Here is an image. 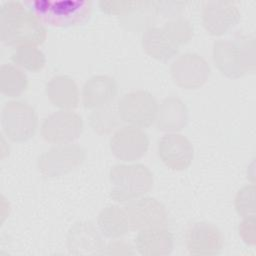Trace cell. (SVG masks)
<instances>
[{"label":"cell","instance_id":"1","mask_svg":"<svg viewBox=\"0 0 256 256\" xmlns=\"http://www.w3.org/2000/svg\"><path fill=\"white\" fill-rule=\"evenodd\" d=\"M0 36L6 45L16 48L42 44L47 31L38 18L19 1H8L0 8Z\"/></svg>","mask_w":256,"mask_h":256},{"label":"cell","instance_id":"2","mask_svg":"<svg viewBox=\"0 0 256 256\" xmlns=\"http://www.w3.org/2000/svg\"><path fill=\"white\" fill-rule=\"evenodd\" d=\"M254 38L245 35L219 39L213 43V60L218 70L229 78H239L254 71Z\"/></svg>","mask_w":256,"mask_h":256},{"label":"cell","instance_id":"3","mask_svg":"<svg viewBox=\"0 0 256 256\" xmlns=\"http://www.w3.org/2000/svg\"><path fill=\"white\" fill-rule=\"evenodd\" d=\"M110 197L117 202L139 198L153 186V174L141 163L117 164L109 172Z\"/></svg>","mask_w":256,"mask_h":256},{"label":"cell","instance_id":"4","mask_svg":"<svg viewBox=\"0 0 256 256\" xmlns=\"http://www.w3.org/2000/svg\"><path fill=\"white\" fill-rule=\"evenodd\" d=\"M29 10L42 24L70 27L84 22L92 3L87 0H37L27 2Z\"/></svg>","mask_w":256,"mask_h":256},{"label":"cell","instance_id":"5","mask_svg":"<svg viewBox=\"0 0 256 256\" xmlns=\"http://www.w3.org/2000/svg\"><path fill=\"white\" fill-rule=\"evenodd\" d=\"M1 123L9 139L15 142H24L35 134L38 118L35 109L29 103L12 100L2 108Z\"/></svg>","mask_w":256,"mask_h":256},{"label":"cell","instance_id":"6","mask_svg":"<svg viewBox=\"0 0 256 256\" xmlns=\"http://www.w3.org/2000/svg\"><path fill=\"white\" fill-rule=\"evenodd\" d=\"M157 109L155 98L145 90H134L124 94L117 105L120 119L138 128L152 125L156 119Z\"/></svg>","mask_w":256,"mask_h":256},{"label":"cell","instance_id":"7","mask_svg":"<svg viewBox=\"0 0 256 256\" xmlns=\"http://www.w3.org/2000/svg\"><path fill=\"white\" fill-rule=\"evenodd\" d=\"M85 159V150L77 144H58L44 152L37 165L41 174L53 178L62 176L79 166Z\"/></svg>","mask_w":256,"mask_h":256},{"label":"cell","instance_id":"8","mask_svg":"<svg viewBox=\"0 0 256 256\" xmlns=\"http://www.w3.org/2000/svg\"><path fill=\"white\" fill-rule=\"evenodd\" d=\"M84 128L82 117L71 110H59L43 120L41 135L47 142L67 144L77 139Z\"/></svg>","mask_w":256,"mask_h":256},{"label":"cell","instance_id":"9","mask_svg":"<svg viewBox=\"0 0 256 256\" xmlns=\"http://www.w3.org/2000/svg\"><path fill=\"white\" fill-rule=\"evenodd\" d=\"M124 209L132 230L165 227L167 225L168 214L166 208L153 197L133 199L129 201Z\"/></svg>","mask_w":256,"mask_h":256},{"label":"cell","instance_id":"10","mask_svg":"<svg viewBox=\"0 0 256 256\" xmlns=\"http://www.w3.org/2000/svg\"><path fill=\"white\" fill-rule=\"evenodd\" d=\"M174 82L183 89L201 87L210 75L208 62L197 53H185L177 57L170 67Z\"/></svg>","mask_w":256,"mask_h":256},{"label":"cell","instance_id":"11","mask_svg":"<svg viewBox=\"0 0 256 256\" xmlns=\"http://www.w3.org/2000/svg\"><path fill=\"white\" fill-rule=\"evenodd\" d=\"M110 150L119 160L130 162L143 157L149 147V138L142 128L127 125L119 128L110 138Z\"/></svg>","mask_w":256,"mask_h":256},{"label":"cell","instance_id":"12","mask_svg":"<svg viewBox=\"0 0 256 256\" xmlns=\"http://www.w3.org/2000/svg\"><path fill=\"white\" fill-rule=\"evenodd\" d=\"M240 20V11L232 1H206L202 7V22L206 31L221 36Z\"/></svg>","mask_w":256,"mask_h":256},{"label":"cell","instance_id":"13","mask_svg":"<svg viewBox=\"0 0 256 256\" xmlns=\"http://www.w3.org/2000/svg\"><path fill=\"white\" fill-rule=\"evenodd\" d=\"M157 151L162 162L172 170H184L193 160L194 149L187 137L178 133L163 135L157 145Z\"/></svg>","mask_w":256,"mask_h":256},{"label":"cell","instance_id":"14","mask_svg":"<svg viewBox=\"0 0 256 256\" xmlns=\"http://www.w3.org/2000/svg\"><path fill=\"white\" fill-rule=\"evenodd\" d=\"M186 246L193 255H216L223 247V235L212 223L200 221L191 224L185 234Z\"/></svg>","mask_w":256,"mask_h":256},{"label":"cell","instance_id":"15","mask_svg":"<svg viewBox=\"0 0 256 256\" xmlns=\"http://www.w3.org/2000/svg\"><path fill=\"white\" fill-rule=\"evenodd\" d=\"M67 248L74 255H96L104 252L105 245L91 222L79 221L67 233Z\"/></svg>","mask_w":256,"mask_h":256},{"label":"cell","instance_id":"16","mask_svg":"<svg viewBox=\"0 0 256 256\" xmlns=\"http://www.w3.org/2000/svg\"><path fill=\"white\" fill-rule=\"evenodd\" d=\"M118 92L116 80L108 75H94L84 84L82 102L85 108L97 109L109 105Z\"/></svg>","mask_w":256,"mask_h":256},{"label":"cell","instance_id":"17","mask_svg":"<svg viewBox=\"0 0 256 256\" xmlns=\"http://www.w3.org/2000/svg\"><path fill=\"white\" fill-rule=\"evenodd\" d=\"M135 245L141 255L163 256L172 252L174 238L165 227L142 229L135 238Z\"/></svg>","mask_w":256,"mask_h":256},{"label":"cell","instance_id":"18","mask_svg":"<svg viewBox=\"0 0 256 256\" xmlns=\"http://www.w3.org/2000/svg\"><path fill=\"white\" fill-rule=\"evenodd\" d=\"M50 102L63 110H70L78 105L79 92L75 81L66 75L52 77L45 87Z\"/></svg>","mask_w":256,"mask_h":256},{"label":"cell","instance_id":"19","mask_svg":"<svg viewBox=\"0 0 256 256\" xmlns=\"http://www.w3.org/2000/svg\"><path fill=\"white\" fill-rule=\"evenodd\" d=\"M155 121L162 131H179L187 124L188 109L181 99L167 97L158 106Z\"/></svg>","mask_w":256,"mask_h":256},{"label":"cell","instance_id":"20","mask_svg":"<svg viewBox=\"0 0 256 256\" xmlns=\"http://www.w3.org/2000/svg\"><path fill=\"white\" fill-rule=\"evenodd\" d=\"M143 50L151 57L167 61L178 53L177 46L162 27H148L142 34Z\"/></svg>","mask_w":256,"mask_h":256},{"label":"cell","instance_id":"21","mask_svg":"<svg viewBox=\"0 0 256 256\" xmlns=\"http://www.w3.org/2000/svg\"><path fill=\"white\" fill-rule=\"evenodd\" d=\"M98 227L108 238H117L125 235L131 228L124 207L108 205L98 215Z\"/></svg>","mask_w":256,"mask_h":256},{"label":"cell","instance_id":"22","mask_svg":"<svg viewBox=\"0 0 256 256\" xmlns=\"http://www.w3.org/2000/svg\"><path fill=\"white\" fill-rule=\"evenodd\" d=\"M28 86L26 74L13 64H3L0 67V89L8 97L20 96Z\"/></svg>","mask_w":256,"mask_h":256},{"label":"cell","instance_id":"23","mask_svg":"<svg viewBox=\"0 0 256 256\" xmlns=\"http://www.w3.org/2000/svg\"><path fill=\"white\" fill-rule=\"evenodd\" d=\"M11 60L18 66H21L29 71H40L46 62L44 53L36 46L26 45L16 48L11 55Z\"/></svg>","mask_w":256,"mask_h":256},{"label":"cell","instance_id":"24","mask_svg":"<svg viewBox=\"0 0 256 256\" xmlns=\"http://www.w3.org/2000/svg\"><path fill=\"white\" fill-rule=\"evenodd\" d=\"M119 120L121 119L118 110L110 104L95 109L89 117L91 128L98 134L111 132L118 125Z\"/></svg>","mask_w":256,"mask_h":256},{"label":"cell","instance_id":"25","mask_svg":"<svg viewBox=\"0 0 256 256\" xmlns=\"http://www.w3.org/2000/svg\"><path fill=\"white\" fill-rule=\"evenodd\" d=\"M162 28L177 46L186 44L193 36V25L182 17L171 19Z\"/></svg>","mask_w":256,"mask_h":256},{"label":"cell","instance_id":"26","mask_svg":"<svg viewBox=\"0 0 256 256\" xmlns=\"http://www.w3.org/2000/svg\"><path fill=\"white\" fill-rule=\"evenodd\" d=\"M255 187L253 184L243 186L235 196V209L239 216L246 218L250 216H255V205L254 197Z\"/></svg>","mask_w":256,"mask_h":256},{"label":"cell","instance_id":"27","mask_svg":"<svg viewBox=\"0 0 256 256\" xmlns=\"http://www.w3.org/2000/svg\"><path fill=\"white\" fill-rule=\"evenodd\" d=\"M139 3L140 1H100L99 7L107 14L126 16L136 10Z\"/></svg>","mask_w":256,"mask_h":256},{"label":"cell","instance_id":"28","mask_svg":"<svg viewBox=\"0 0 256 256\" xmlns=\"http://www.w3.org/2000/svg\"><path fill=\"white\" fill-rule=\"evenodd\" d=\"M255 216L246 217L239 224V234L246 244L255 243Z\"/></svg>","mask_w":256,"mask_h":256},{"label":"cell","instance_id":"29","mask_svg":"<svg viewBox=\"0 0 256 256\" xmlns=\"http://www.w3.org/2000/svg\"><path fill=\"white\" fill-rule=\"evenodd\" d=\"M154 10L157 13H162L164 15H170L169 17H173V15H177L182 11L185 6V2H152Z\"/></svg>","mask_w":256,"mask_h":256}]
</instances>
